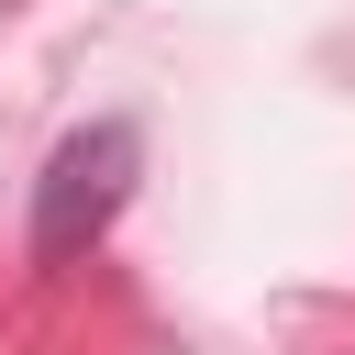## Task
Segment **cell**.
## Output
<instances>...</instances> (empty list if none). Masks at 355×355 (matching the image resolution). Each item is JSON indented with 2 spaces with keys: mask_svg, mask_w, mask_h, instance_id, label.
<instances>
[{
  "mask_svg": "<svg viewBox=\"0 0 355 355\" xmlns=\"http://www.w3.org/2000/svg\"><path fill=\"white\" fill-rule=\"evenodd\" d=\"M133 178H144V122H133V111L78 122V133L44 155V178H33V266H78V255L133 211Z\"/></svg>",
  "mask_w": 355,
  "mask_h": 355,
  "instance_id": "6da1fadb",
  "label": "cell"
}]
</instances>
